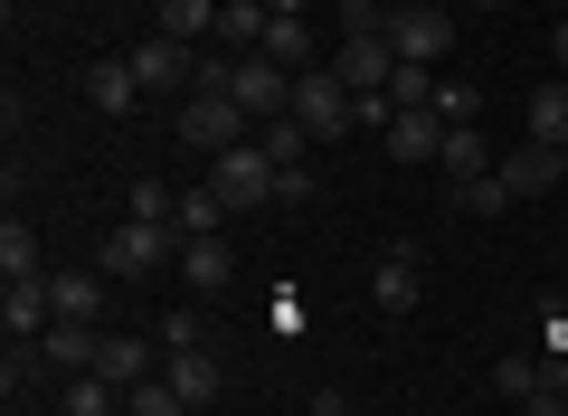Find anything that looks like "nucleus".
<instances>
[{"label": "nucleus", "instance_id": "f257e3e1", "mask_svg": "<svg viewBox=\"0 0 568 416\" xmlns=\"http://www.w3.org/2000/svg\"><path fill=\"white\" fill-rule=\"evenodd\" d=\"M171 133H181L200 161H219V152H237L256 123H246V104H237V95H181V104H171Z\"/></svg>", "mask_w": 568, "mask_h": 416}, {"label": "nucleus", "instance_id": "f03ea898", "mask_svg": "<svg viewBox=\"0 0 568 416\" xmlns=\"http://www.w3.org/2000/svg\"><path fill=\"white\" fill-rule=\"evenodd\" d=\"M181 265V227H152V219H123L104 237V275L114 284H142V275H171Z\"/></svg>", "mask_w": 568, "mask_h": 416}, {"label": "nucleus", "instance_id": "7ed1b4c3", "mask_svg": "<svg viewBox=\"0 0 568 416\" xmlns=\"http://www.w3.org/2000/svg\"><path fill=\"white\" fill-rule=\"evenodd\" d=\"M294 123H304L313 142H342V133H361V104H351V85L332 77V67H304V77H294Z\"/></svg>", "mask_w": 568, "mask_h": 416}, {"label": "nucleus", "instance_id": "20e7f679", "mask_svg": "<svg viewBox=\"0 0 568 416\" xmlns=\"http://www.w3.org/2000/svg\"><path fill=\"white\" fill-rule=\"evenodd\" d=\"M209 190H219L227 209H275V161H265V142L246 133L237 152H219L209 161Z\"/></svg>", "mask_w": 568, "mask_h": 416}, {"label": "nucleus", "instance_id": "39448f33", "mask_svg": "<svg viewBox=\"0 0 568 416\" xmlns=\"http://www.w3.org/2000/svg\"><path fill=\"white\" fill-rule=\"evenodd\" d=\"M123 58H133L142 95H190V85H200V48L162 39V29H152V39H142V48H123Z\"/></svg>", "mask_w": 568, "mask_h": 416}, {"label": "nucleus", "instance_id": "423d86ee", "mask_svg": "<svg viewBox=\"0 0 568 416\" xmlns=\"http://www.w3.org/2000/svg\"><path fill=\"white\" fill-rule=\"evenodd\" d=\"M388 48L417 58V67H436V58L455 48V10H446V0H407L398 20H388Z\"/></svg>", "mask_w": 568, "mask_h": 416}, {"label": "nucleus", "instance_id": "0eeeda50", "mask_svg": "<svg viewBox=\"0 0 568 416\" xmlns=\"http://www.w3.org/2000/svg\"><path fill=\"white\" fill-rule=\"evenodd\" d=\"M227 95L246 104V123H275V114H294V77H284L275 58H237V67H227Z\"/></svg>", "mask_w": 568, "mask_h": 416}, {"label": "nucleus", "instance_id": "6e6552de", "mask_svg": "<svg viewBox=\"0 0 568 416\" xmlns=\"http://www.w3.org/2000/svg\"><path fill=\"white\" fill-rule=\"evenodd\" d=\"M323 67L351 85V95H388V77H398V48H388V39H342Z\"/></svg>", "mask_w": 568, "mask_h": 416}, {"label": "nucleus", "instance_id": "1a4fd4ad", "mask_svg": "<svg viewBox=\"0 0 568 416\" xmlns=\"http://www.w3.org/2000/svg\"><path fill=\"white\" fill-rule=\"evenodd\" d=\"M446 133H455V123L436 114V104H398L379 142H388V161H436V152H446Z\"/></svg>", "mask_w": 568, "mask_h": 416}, {"label": "nucleus", "instance_id": "9d476101", "mask_svg": "<svg viewBox=\"0 0 568 416\" xmlns=\"http://www.w3.org/2000/svg\"><path fill=\"white\" fill-rule=\"evenodd\" d=\"M171 284H190V294H227V284H237V246H227V237H181Z\"/></svg>", "mask_w": 568, "mask_h": 416}, {"label": "nucleus", "instance_id": "9b49d317", "mask_svg": "<svg viewBox=\"0 0 568 416\" xmlns=\"http://www.w3.org/2000/svg\"><path fill=\"white\" fill-rule=\"evenodd\" d=\"M48 322H58V294H48V275H29V284H10V294H0V332H10V341H39Z\"/></svg>", "mask_w": 568, "mask_h": 416}, {"label": "nucleus", "instance_id": "f8f14e48", "mask_svg": "<svg viewBox=\"0 0 568 416\" xmlns=\"http://www.w3.org/2000/svg\"><path fill=\"white\" fill-rule=\"evenodd\" d=\"M95 369L114 378V388H142V378H162V359H152V341H142V332H104L95 341Z\"/></svg>", "mask_w": 568, "mask_h": 416}, {"label": "nucleus", "instance_id": "ddd939ff", "mask_svg": "<svg viewBox=\"0 0 568 416\" xmlns=\"http://www.w3.org/2000/svg\"><path fill=\"white\" fill-rule=\"evenodd\" d=\"M95 341H104L95 322H48V332H39V359L77 378V369H95Z\"/></svg>", "mask_w": 568, "mask_h": 416}, {"label": "nucleus", "instance_id": "4468645a", "mask_svg": "<svg viewBox=\"0 0 568 416\" xmlns=\"http://www.w3.org/2000/svg\"><path fill=\"white\" fill-rule=\"evenodd\" d=\"M85 95H95V114H133V104H142L133 58H95V67H85Z\"/></svg>", "mask_w": 568, "mask_h": 416}, {"label": "nucleus", "instance_id": "2eb2a0df", "mask_svg": "<svg viewBox=\"0 0 568 416\" xmlns=\"http://www.w3.org/2000/svg\"><path fill=\"white\" fill-rule=\"evenodd\" d=\"M162 378H171V388L190 397V407H209V397L227 388V369L209 359V341H200V351H171V359H162Z\"/></svg>", "mask_w": 568, "mask_h": 416}, {"label": "nucleus", "instance_id": "dca6fc26", "mask_svg": "<svg viewBox=\"0 0 568 416\" xmlns=\"http://www.w3.org/2000/svg\"><path fill=\"white\" fill-rule=\"evenodd\" d=\"M436 171H446L455 190H465V180H484V171H503V161H493V142L474 133V123H455V133H446V152H436Z\"/></svg>", "mask_w": 568, "mask_h": 416}, {"label": "nucleus", "instance_id": "f3484780", "mask_svg": "<svg viewBox=\"0 0 568 416\" xmlns=\"http://www.w3.org/2000/svg\"><path fill=\"white\" fill-rule=\"evenodd\" d=\"M417 294H426V284H417V256H407V246H398V256H379L369 303H379V313H417Z\"/></svg>", "mask_w": 568, "mask_h": 416}, {"label": "nucleus", "instance_id": "a211bd4d", "mask_svg": "<svg viewBox=\"0 0 568 416\" xmlns=\"http://www.w3.org/2000/svg\"><path fill=\"white\" fill-rule=\"evenodd\" d=\"M256 58H275L284 77H304V67H313V20H265Z\"/></svg>", "mask_w": 568, "mask_h": 416}, {"label": "nucleus", "instance_id": "6ab92c4d", "mask_svg": "<svg viewBox=\"0 0 568 416\" xmlns=\"http://www.w3.org/2000/svg\"><path fill=\"white\" fill-rule=\"evenodd\" d=\"M265 0H219V48H237V58H256V39H265Z\"/></svg>", "mask_w": 568, "mask_h": 416}, {"label": "nucleus", "instance_id": "aec40b11", "mask_svg": "<svg viewBox=\"0 0 568 416\" xmlns=\"http://www.w3.org/2000/svg\"><path fill=\"white\" fill-rule=\"evenodd\" d=\"M171 227H181V237H227V199H219V190L200 180V190H181V209H171Z\"/></svg>", "mask_w": 568, "mask_h": 416}, {"label": "nucleus", "instance_id": "412c9836", "mask_svg": "<svg viewBox=\"0 0 568 416\" xmlns=\"http://www.w3.org/2000/svg\"><path fill=\"white\" fill-rule=\"evenodd\" d=\"M503 180H511V199H540L549 180H559V152H549V142H521V152L503 161Z\"/></svg>", "mask_w": 568, "mask_h": 416}, {"label": "nucleus", "instance_id": "4be33fe9", "mask_svg": "<svg viewBox=\"0 0 568 416\" xmlns=\"http://www.w3.org/2000/svg\"><path fill=\"white\" fill-rule=\"evenodd\" d=\"M58 407H67V416H123V388H114L104 369H77V378H67V397H58Z\"/></svg>", "mask_w": 568, "mask_h": 416}, {"label": "nucleus", "instance_id": "5701e85b", "mask_svg": "<svg viewBox=\"0 0 568 416\" xmlns=\"http://www.w3.org/2000/svg\"><path fill=\"white\" fill-rule=\"evenodd\" d=\"M162 39H181V48L219 39V0H162Z\"/></svg>", "mask_w": 568, "mask_h": 416}, {"label": "nucleus", "instance_id": "b1692460", "mask_svg": "<svg viewBox=\"0 0 568 416\" xmlns=\"http://www.w3.org/2000/svg\"><path fill=\"white\" fill-rule=\"evenodd\" d=\"M530 142H549V152L568 142V77H549L540 95H530Z\"/></svg>", "mask_w": 568, "mask_h": 416}, {"label": "nucleus", "instance_id": "393cba45", "mask_svg": "<svg viewBox=\"0 0 568 416\" xmlns=\"http://www.w3.org/2000/svg\"><path fill=\"white\" fill-rule=\"evenodd\" d=\"M0 275H10V284L48 275V265H39V227H29V219H10V227H0Z\"/></svg>", "mask_w": 568, "mask_h": 416}, {"label": "nucleus", "instance_id": "a878e982", "mask_svg": "<svg viewBox=\"0 0 568 416\" xmlns=\"http://www.w3.org/2000/svg\"><path fill=\"white\" fill-rule=\"evenodd\" d=\"M123 416H200V407H190L171 378H142V388H123Z\"/></svg>", "mask_w": 568, "mask_h": 416}, {"label": "nucleus", "instance_id": "bb28decb", "mask_svg": "<svg viewBox=\"0 0 568 416\" xmlns=\"http://www.w3.org/2000/svg\"><path fill=\"white\" fill-rule=\"evenodd\" d=\"M48 294H58V322H95L104 284H95V275H48Z\"/></svg>", "mask_w": 568, "mask_h": 416}, {"label": "nucleus", "instance_id": "cd10ccee", "mask_svg": "<svg viewBox=\"0 0 568 416\" xmlns=\"http://www.w3.org/2000/svg\"><path fill=\"white\" fill-rule=\"evenodd\" d=\"M256 142H265V161H275V171H284V161H304V152H313V133H304V123H294V114L256 123Z\"/></svg>", "mask_w": 568, "mask_h": 416}, {"label": "nucleus", "instance_id": "c85d7f7f", "mask_svg": "<svg viewBox=\"0 0 568 416\" xmlns=\"http://www.w3.org/2000/svg\"><path fill=\"white\" fill-rule=\"evenodd\" d=\"M171 209H181V190H162V180H133V190H123V219H152V227H171Z\"/></svg>", "mask_w": 568, "mask_h": 416}, {"label": "nucleus", "instance_id": "c756f323", "mask_svg": "<svg viewBox=\"0 0 568 416\" xmlns=\"http://www.w3.org/2000/svg\"><path fill=\"white\" fill-rule=\"evenodd\" d=\"M465 209H474V219H503V209H521V199H511L503 171H484V180H465Z\"/></svg>", "mask_w": 568, "mask_h": 416}, {"label": "nucleus", "instance_id": "7c9ffc66", "mask_svg": "<svg viewBox=\"0 0 568 416\" xmlns=\"http://www.w3.org/2000/svg\"><path fill=\"white\" fill-rule=\"evenodd\" d=\"M388 104H436V67L398 58V77H388Z\"/></svg>", "mask_w": 568, "mask_h": 416}, {"label": "nucleus", "instance_id": "2f4dec72", "mask_svg": "<svg viewBox=\"0 0 568 416\" xmlns=\"http://www.w3.org/2000/svg\"><path fill=\"white\" fill-rule=\"evenodd\" d=\"M493 388H503V397H511V407H521V397H530V388H540V359H493Z\"/></svg>", "mask_w": 568, "mask_h": 416}, {"label": "nucleus", "instance_id": "473e14b6", "mask_svg": "<svg viewBox=\"0 0 568 416\" xmlns=\"http://www.w3.org/2000/svg\"><path fill=\"white\" fill-rule=\"evenodd\" d=\"M304 199H313V161H284L275 171V209H304Z\"/></svg>", "mask_w": 568, "mask_h": 416}, {"label": "nucleus", "instance_id": "72a5a7b5", "mask_svg": "<svg viewBox=\"0 0 568 416\" xmlns=\"http://www.w3.org/2000/svg\"><path fill=\"white\" fill-rule=\"evenodd\" d=\"M200 341H209L200 313H162V351H200Z\"/></svg>", "mask_w": 568, "mask_h": 416}, {"label": "nucleus", "instance_id": "f704fd0d", "mask_svg": "<svg viewBox=\"0 0 568 416\" xmlns=\"http://www.w3.org/2000/svg\"><path fill=\"white\" fill-rule=\"evenodd\" d=\"M521 416H568V388H549V378H540V388L521 397Z\"/></svg>", "mask_w": 568, "mask_h": 416}, {"label": "nucleus", "instance_id": "c9c22d12", "mask_svg": "<svg viewBox=\"0 0 568 416\" xmlns=\"http://www.w3.org/2000/svg\"><path fill=\"white\" fill-rule=\"evenodd\" d=\"M265 10H275V20H313V0H265Z\"/></svg>", "mask_w": 568, "mask_h": 416}, {"label": "nucleus", "instance_id": "e433bc0d", "mask_svg": "<svg viewBox=\"0 0 568 416\" xmlns=\"http://www.w3.org/2000/svg\"><path fill=\"white\" fill-rule=\"evenodd\" d=\"M549 58H559V77H568V20H559V29H549Z\"/></svg>", "mask_w": 568, "mask_h": 416}, {"label": "nucleus", "instance_id": "4c0bfd02", "mask_svg": "<svg viewBox=\"0 0 568 416\" xmlns=\"http://www.w3.org/2000/svg\"><path fill=\"white\" fill-rule=\"evenodd\" d=\"M313 416H351V407H342V397H332V388H323V397H313Z\"/></svg>", "mask_w": 568, "mask_h": 416}, {"label": "nucleus", "instance_id": "58836bf2", "mask_svg": "<svg viewBox=\"0 0 568 416\" xmlns=\"http://www.w3.org/2000/svg\"><path fill=\"white\" fill-rule=\"evenodd\" d=\"M559 190H568V142H559Z\"/></svg>", "mask_w": 568, "mask_h": 416}, {"label": "nucleus", "instance_id": "ea45409f", "mask_svg": "<svg viewBox=\"0 0 568 416\" xmlns=\"http://www.w3.org/2000/svg\"><path fill=\"white\" fill-rule=\"evenodd\" d=\"M474 10H503V0H474Z\"/></svg>", "mask_w": 568, "mask_h": 416}, {"label": "nucleus", "instance_id": "a19ab883", "mask_svg": "<svg viewBox=\"0 0 568 416\" xmlns=\"http://www.w3.org/2000/svg\"><path fill=\"white\" fill-rule=\"evenodd\" d=\"M388 10H407V0H388Z\"/></svg>", "mask_w": 568, "mask_h": 416}, {"label": "nucleus", "instance_id": "79ce46f5", "mask_svg": "<svg viewBox=\"0 0 568 416\" xmlns=\"http://www.w3.org/2000/svg\"><path fill=\"white\" fill-rule=\"evenodd\" d=\"M559 20H568V0H559Z\"/></svg>", "mask_w": 568, "mask_h": 416}]
</instances>
